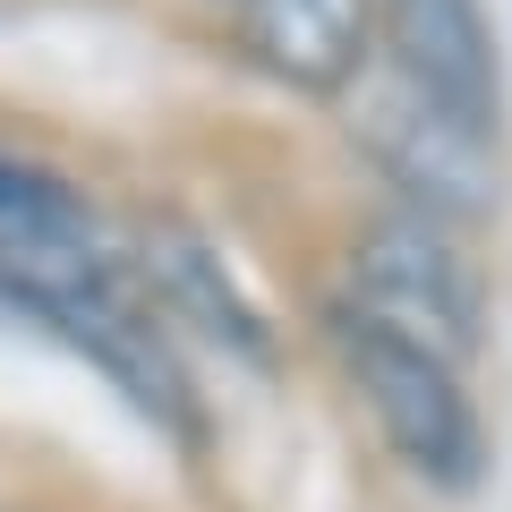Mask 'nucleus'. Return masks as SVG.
Wrapping results in <instances>:
<instances>
[{"mask_svg":"<svg viewBox=\"0 0 512 512\" xmlns=\"http://www.w3.org/2000/svg\"><path fill=\"white\" fill-rule=\"evenodd\" d=\"M231 9H239V0H231Z\"/></svg>","mask_w":512,"mask_h":512,"instance_id":"6e6552de","label":"nucleus"},{"mask_svg":"<svg viewBox=\"0 0 512 512\" xmlns=\"http://www.w3.org/2000/svg\"><path fill=\"white\" fill-rule=\"evenodd\" d=\"M350 146H359L367 171L393 188V205H410V214H427V222L478 231V222H495V205H504L495 137L470 128V120H453L444 103H427L419 86H402L384 60L350 86Z\"/></svg>","mask_w":512,"mask_h":512,"instance_id":"f03ea898","label":"nucleus"},{"mask_svg":"<svg viewBox=\"0 0 512 512\" xmlns=\"http://www.w3.org/2000/svg\"><path fill=\"white\" fill-rule=\"evenodd\" d=\"M43 256H120V248L103 239V214L86 188L0 146V265H43Z\"/></svg>","mask_w":512,"mask_h":512,"instance_id":"0eeeda50","label":"nucleus"},{"mask_svg":"<svg viewBox=\"0 0 512 512\" xmlns=\"http://www.w3.org/2000/svg\"><path fill=\"white\" fill-rule=\"evenodd\" d=\"M239 52L291 94H350L376 69V0H239Z\"/></svg>","mask_w":512,"mask_h":512,"instance_id":"423d86ee","label":"nucleus"},{"mask_svg":"<svg viewBox=\"0 0 512 512\" xmlns=\"http://www.w3.org/2000/svg\"><path fill=\"white\" fill-rule=\"evenodd\" d=\"M350 308L444 350L453 367H470L478 342H487V274L470 256V231L427 222L410 205L376 214L350 239Z\"/></svg>","mask_w":512,"mask_h":512,"instance_id":"7ed1b4c3","label":"nucleus"},{"mask_svg":"<svg viewBox=\"0 0 512 512\" xmlns=\"http://www.w3.org/2000/svg\"><path fill=\"white\" fill-rule=\"evenodd\" d=\"M128 274L146 282V299L163 308V325H188L197 342H214L222 359L256 367V376L282 359L265 308L248 299V282L222 265V248L197 231V222H180V214L137 222V239H128Z\"/></svg>","mask_w":512,"mask_h":512,"instance_id":"39448f33","label":"nucleus"},{"mask_svg":"<svg viewBox=\"0 0 512 512\" xmlns=\"http://www.w3.org/2000/svg\"><path fill=\"white\" fill-rule=\"evenodd\" d=\"M325 342H333V359H342L350 393H359L367 427L384 436V453L402 461L419 487L470 495L478 478H487V461H495L487 419H478L470 384H461V367L444 359V350H427V342H410V333L359 316L350 299L325 308Z\"/></svg>","mask_w":512,"mask_h":512,"instance_id":"f257e3e1","label":"nucleus"},{"mask_svg":"<svg viewBox=\"0 0 512 512\" xmlns=\"http://www.w3.org/2000/svg\"><path fill=\"white\" fill-rule=\"evenodd\" d=\"M376 60L453 120L504 137V52L487 0H376Z\"/></svg>","mask_w":512,"mask_h":512,"instance_id":"20e7f679","label":"nucleus"}]
</instances>
